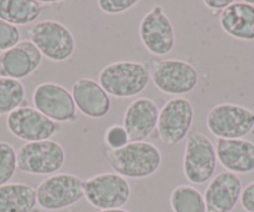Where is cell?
<instances>
[{
    "instance_id": "obj_1",
    "label": "cell",
    "mask_w": 254,
    "mask_h": 212,
    "mask_svg": "<svg viewBox=\"0 0 254 212\" xmlns=\"http://www.w3.org/2000/svg\"><path fill=\"white\" fill-rule=\"evenodd\" d=\"M102 153L112 171L125 179H147L162 165L160 148L147 141L130 142L119 150L104 148Z\"/></svg>"
},
{
    "instance_id": "obj_2",
    "label": "cell",
    "mask_w": 254,
    "mask_h": 212,
    "mask_svg": "<svg viewBox=\"0 0 254 212\" xmlns=\"http://www.w3.org/2000/svg\"><path fill=\"white\" fill-rule=\"evenodd\" d=\"M150 80V65L142 62L121 60L102 68L97 82L109 96L128 99L142 94Z\"/></svg>"
},
{
    "instance_id": "obj_3",
    "label": "cell",
    "mask_w": 254,
    "mask_h": 212,
    "mask_svg": "<svg viewBox=\"0 0 254 212\" xmlns=\"http://www.w3.org/2000/svg\"><path fill=\"white\" fill-rule=\"evenodd\" d=\"M216 146L211 139L197 130H190L186 138L182 171L186 179L193 185H204L211 181L217 169Z\"/></svg>"
},
{
    "instance_id": "obj_4",
    "label": "cell",
    "mask_w": 254,
    "mask_h": 212,
    "mask_svg": "<svg viewBox=\"0 0 254 212\" xmlns=\"http://www.w3.org/2000/svg\"><path fill=\"white\" fill-rule=\"evenodd\" d=\"M29 40L43 57L55 63L69 60L76 50V40L67 26L56 20L38 21L28 29Z\"/></svg>"
},
{
    "instance_id": "obj_5",
    "label": "cell",
    "mask_w": 254,
    "mask_h": 212,
    "mask_svg": "<svg viewBox=\"0 0 254 212\" xmlns=\"http://www.w3.org/2000/svg\"><path fill=\"white\" fill-rule=\"evenodd\" d=\"M84 197V180L74 174L51 175L36 187V201L45 211L69 209Z\"/></svg>"
},
{
    "instance_id": "obj_6",
    "label": "cell",
    "mask_w": 254,
    "mask_h": 212,
    "mask_svg": "<svg viewBox=\"0 0 254 212\" xmlns=\"http://www.w3.org/2000/svg\"><path fill=\"white\" fill-rule=\"evenodd\" d=\"M151 80L161 92L182 96L193 91L199 82L198 70L181 59H162L151 67Z\"/></svg>"
},
{
    "instance_id": "obj_7",
    "label": "cell",
    "mask_w": 254,
    "mask_h": 212,
    "mask_svg": "<svg viewBox=\"0 0 254 212\" xmlns=\"http://www.w3.org/2000/svg\"><path fill=\"white\" fill-rule=\"evenodd\" d=\"M66 153L54 140L26 142L18 151V170L24 174L51 176L63 169Z\"/></svg>"
},
{
    "instance_id": "obj_8",
    "label": "cell",
    "mask_w": 254,
    "mask_h": 212,
    "mask_svg": "<svg viewBox=\"0 0 254 212\" xmlns=\"http://www.w3.org/2000/svg\"><path fill=\"white\" fill-rule=\"evenodd\" d=\"M84 194L87 202L101 211L122 209L130 201L132 190L127 179L115 172H104L84 180Z\"/></svg>"
},
{
    "instance_id": "obj_9",
    "label": "cell",
    "mask_w": 254,
    "mask_h": 212,
    "mask_svg": "<svg viewBox=\"0 0 254 212\" xmlns=\"http://www.w3.org/2000/svg\"><path fill=\"white\" fill-rule=\"evenodd\" d=\"M206 124L217 139H244L254 129V110L231 102L218 104L208 111Z\"/></svg>"
},
{
    "instance_id": "obj_10",
    "label": "cell",
    "mask_w": 254,
    "mask_h": 212,
    "mask_svg": "<svg viewBox=\"0 0 254 212\" xmlns=\"http://www.w3.org/2000/svg\"><path fill=\"white\" fill-rule=\"evenodd\" d=\"M194 120V108L186 97L168 100L160 110L157 134L165 145L173 147L182 142L190 134Z\"/></svg>"
},
{
    "instance_id": "obj_11",
    "label": "cell",
    "mask_w": 254,
    "mask_h": 212,
    "mask_svg": "<svg viewBox=\"0 0 254 212\" xmlns=\"http://www.w3.org/2000/svg\"><path fill=\"white\" fill-rule=\"evenodd\" d=\"M34 108L54 123H74L77 109L71 91L55 82H43L34 89Z\"/></svg>"
},
{
    "instance_id": "obj_12",
    "label": "cell",
    "mask_w": 254,
    "mask_h": 212,
    "mask_svg": "<svg viewBox=\"0 0 254 212\" xmlns=\"http://www.w3.org/2000/svg\"><path fill=\"white\" fill-rule=\"evenodd\" d=\"M138 35L146 50L155 57H166L176 44L175 29L162 6L156 5L143 15Z\"/></svg>"
},
{
    "instance_id": "obj_13",
    "label": "cell",
    "mask_w": 254,
    "mask_h": 212,
    "mask_svg": "<svg viewBox=\"0 0 254 212\" xmlns=\"http://www.w3.org/2000/svg\"><path fill=\"white\" fill-rule=\"evenodd\" d=\"M6 128L13 136L25 142L51 140L60 131V124L39 113L31 106H20L6 118Z\"/></svg>"
},
{
    "instance_id": "obj_14",
    "label": "cell",
    "mask_w": 254,
    "mask_h": 212,
    "mask_svg": "<svg viewBox=\"0 0 254 212\" xmlns=\"http://www.w3.org/2000/svg\"><path fill=\"white\" fill-rule=\"evenodd\" d=\"M160 109L152 99L137 97L125 110L122 126L130 142H142L157 128Z\"/></svg>"
},
{
    "instance_id": "obj_15",
    "label": "cell",
    "mask_w": 254,
    "mask_h": 212,
    "mask_svg": "<svg viewBox=\"0 0 254 212\" xmlns=\"http://www.w3.org/2000/svg\"><path fill=\"white\" fill-rule=\"evenodd\" d=\"M43 55L30 40H23L0 54V77L25 79L38 70Z\"/></svg>"
},
{
    "instance_id": "obj_16",
    "label": "cell",
    "mask_w": 254,
    "mask_h": 212,
    "mask_svg": "<svg viewBox=\"0 0 254 212\" xmlns=\"http://www.w3.org/2000/svg\"><path fill=\"white\" fill-rule=\"evenodd\" d=\"M243 184L238 175L219 172L209 181L204 191L207 212H232L241 200Z\"/></svg>"
},
{
    "instance_id": "obj_17",
    "label": "cell",
    "mask_w": 254,
    "mask_h": 212,
    "mask_svg": "<svg viewBox=\"0 0 254 212\" xmlns=\"http://www.w3.org/2000/svg\"><path fill=\"white\" fill-rule=\"evenodd\" d=\"M217 160L226 171L236 175L254 171V142L247 139H217Z\"/></svg>"
},
{
    "instance_id": "obj_18",
    "label": "cell",
    "mask_w": 254,
    "mask_h": 212,
    "mask_svg": "<svg viewBox=\"0 0 254 212\" xmlns=\"http://www.w3.org/2000/svg\"><path fill=\"white\" fill-rule=\"evenodd\" d=\"M71 95L77 110L87 118L102 119L111 110L110 96L94 79L82 77L75 81Z\"/></svg>"
},
{
    "instance_id": "obj_19",
    "label": "cell",
    "mask_w": 254,
    "mask_h": 212,
    "mask_svg": "<svg viewBox=\"0 0 254 212\" xmlns=\"http://www.w3.org/2000/svg\"><path fill=\"white\" fill-rule=\"evenodd\" d=\"M219 25L227 35L243 41H254V4L233 1L219 14Z\"/></svg>"
},
{
    "instance_id": "obj_20",
    "label": "cell",
    "mask_w": 254,
    "mask_h": 212,
    "mask_svg": "<svg viewBox=\"0 0 254 212\" xmlns=\"http://www.w3.org/2000/svg\"><path fill=\"white\" fill-rule=\"evenodd\" d=\"M36 205V189L30 185L9 182L0 186V212H33Z\"/></svg>"
},
{
    "instance_id": "obj_21",
    "label": "cell",
    "mask_w": 254,
    "mask_h": 212,
    "mask_svg": "<svg viewBox=\"0 0 254 212\" xmlns=\"http://www.w3.org/2000/svg\"><path fill=\"white\" fill-rule=\"evenodd\" d=\"M50 3L38 0H0V19L11 25H29L38 20Z\"/></svg>"
},
{
    "instance_id": "obj_22",
    "label": "cell",
    "mask_w": 254,
    "mask_h": 212,
    "mask_svg": "<svg viewBox=\"0 0 254 212\" xmlns=\"http://www.w3.org/2000/svg\"><path fill=\"white\" fill-rule=\"evenodd\" d=\"M173 212H207L204 196L192 185H180L170 195Z\"/></svg>"
},
{
    "instance_id": "obj_23",
    "label": "cell",
    "mask_w": 254,
    "mask_h": 212,
    "mask_svg": "<svg viewBox=\"0 0 254 212\" xmlns=\"http://www.w3.org/2000/svg\"><path fill=\"white\" fill-rule=\"evenodd\" d=\"M25 86L19 80L0 77V116L9 115L25 101Z\"/></svg>"
},
{
    "instance_id": "obj_24",
    "label": "cell",
    "mask_w": 254,
    "mask_h": 212,
    "mask_svg": "<svg viewBox=\"0 0 254 212\" xmlns=\"http://www.w3.org/2000/svg\"><path fill=\"white\" fill-rule=\"evenodd\" d=\"M18 170V152L5 141H0V186L9 184Z\"/></svg>"
},
{
    "instance_id": "obj_25",
    "label": "cell",
    "mask_w": 254,
    "mask_h": 212,
    "mask_svg": "<svg viewBox=\"0 0 254 212\" xmlns=\"http://www.w3.org/2000/svg\"><path fill=\"white\" fill-rule=\"evenodd\" d=\"M105 148L109 150H119L125 147L127 143H130L128 135L122 125L119 124H112L106 129L104 135Z\"/></svg>"
},
{
    "instance_id": "obj_26",
    "label": "cell",
    "mask_w": 254,
    "mask_h": 212,
    "mask_svg": "<svg viewBox=\"0 0 254 212\" xmlns=\"http://www.w3.org/2000/svg\"><path fill=\"white\" fill-rule=\"evenodd\" d=\"M21 41V34L18 26L11 25L0 19V51L9 50Z\"/></svg>"
},
{
    "instance_id": "obj_27",
    "label": "cell",
    "mask_w": 254,
    "mask_h": 212,
    "mask_svg": "<svg viewBox=\"0 0 254 212\" xmlns=\"http://www.w3.org/2000/svg\"><path fill=\"white\" fill-rule=\"evenodd\" d=\"M138 4L137 0H99L97 5L100 10L110 15H117L135 8Z\"/></svg>"
},
{
    "instance_id": "obj_28",
    "label": "cell",
    "mask_w": 254,
    "mask_h": 212,
    "mask_svg": "<svg viewBox=\"0 0 254 212\" xmlns=\"http://www.w3.org/2000/svg\"><path fill=\"white\" fill-rule=\"evenodd\" d=\"M241 205L247 212H254V181L249 182L241 195Z\"/></svg>"
},
{
    "instance_id": "obj_29",
    "label": "cell",
    "mask_w": 254,
    "mask_h": 212,
    "mask_svg": "<svg viewBox=\"0 0 254 212\" xmlns=\"http://www.w3.org/2000/svg\"><path fill=\"white\" fill-rule=\"evenodd\" d=\"M233 3L232 0H204L203 4L206 5L207 9L212 10L213 13L221 14L227 6H229Z\"/></svg>"
},
{
    "instance_id": "obj_30",
    "label": "cell",
    "mask_w": 254,
    "mask_h": 212,
    "mask_svg": "<svg viewBox=\"0 0 254 212\" xmlns=\"http://www.w3.org/2000/svg\"><path fill=\"white\" fill-rule=\"evenodd\" d=\"M99 212H131V211L125 209H111V210H101V211Z\"/></svg>"
}]
</instances>
